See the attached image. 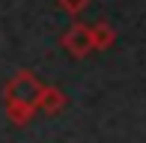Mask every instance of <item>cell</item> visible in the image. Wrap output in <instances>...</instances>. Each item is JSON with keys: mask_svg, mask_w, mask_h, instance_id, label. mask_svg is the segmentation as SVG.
I'll use <instances>...</instances> for the list:
<instances>
[{"mask_svg": "<svg viewBox=\"0 0 146 143\" xmlns=\"http://www.w3.org/2000/svg\"><path fill=\"white\" fill-rule=\"evenodd\" d=\"M42 89H45V83L39 81L30 69H21V72H15V75L6 81V87H3V101H24V105L39 107Z\"/></svg>", "mask_w": 146, "mask_h": 143, "instance_id": "1", "label": "cell"}, {"mask_svg": "<svg viewBox=\"0 0 146 143\" xmlns=\"http://www.w3.org/2000/svg\"><path fill=\"white\" fill-rule=\"evenodd\" d=\"M60 45H63V51H66V54H72L75 60H84L87 54H92V51H96V42H92V24L75 21V24H72V27L63 33Z\"/></svg>", "mask_w": 146, "mask_h": 143, "instance_id": "2", "label": "cell"}, {"mask_svg": "<svg viewBox=\"0 0 146 143\" xmlns=\"http://www.w3.org/2000/svg\"><path fill=\"white\" fill-rule=\"evenodd\" d=\"M66 93L60 87H51V83H45V89H42V99H39V110L42 113H48V116H54V113H60V110L66 107Z\"/></svg>", "mask_w": 146, "mask_h": 143, "instance_id": "3", "label": "cell"}, {"mask_svg": "<svg viewBox=\"0 0 146 143\" xmlns=\"http://www.w3.org/2000/svg\"><path fill=\"white\" fill-rule=\"evenodd\" d=\"M39 107L33 105H24V101H6V116H9L12 125H27V122L36 116Z\"/></svg>", "mask_w": 146, "mask_h": 143, "instance_id": "4", "label": "cell"}, {"mask_svg": "<svg viewBox=\"0 0 146 143\" xmlns=\"http://www.w3.org/2000/svg\"><path fill=\"white\" fill-rule=\"evenodd\" d=\"M92 42H96V51H108L116 45V30L110 27L108 21H98L92 24Z\"/></svg>", "mask_w": 146, "mask_h": 143, "instance_id": "5", "label": "cell"}, {"mask_svg": "<svg viewBox=\"0 0 146 143\" xmlns=\"http://www.w3.org/2000/svg\"><path fill=\"white\" fill-rule=\"evenodd\" d=\"M57 3H60V9H63L66 15L78 18V15H81V12L90 6V0H57Z\"/></svg>", "mask_w": 146, "mask_h": 143, "instance_id": "6", "label": "cell"}]
</instances>
